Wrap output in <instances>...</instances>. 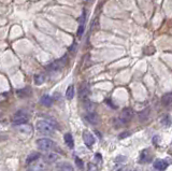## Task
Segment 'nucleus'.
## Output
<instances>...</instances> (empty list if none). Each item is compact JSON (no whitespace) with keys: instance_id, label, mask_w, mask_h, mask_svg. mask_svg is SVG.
<instances>
[{"instance_id":"nucleus-20","label":"nucleus","mask_w":172,"mask_h":171,"mask_svg":"<svg viewBox=\"0 0 172 171\" xmlns=\"http://www.w3.org/2000/svg\"><path fill=\"white\" fill-rule=\"evenodd\" d=\"M44 81H45V77L43 74L35 75V83L37 85H41L42 83H44Z\"/></svg>"},{"instance_id":"nucleus-22","label":"nucleus","mask_w":172,"mask_h":171,"mask_svg":"<svg viewBox=\"0 0 172 171\" xmlns=\"http://www.w3.org/2000/svg\"><path fill=\"white\" fill-rule=\"evenodd\" d=\"M76 166H77V168H79V169L82 170V169L84 168V163H83V162H82L81 158L76 157Z\"/></svg>"},{"instance_id":"nucleus-5","label":"nucleus","mask_w":172,"mask_h":171,"mask_svg":"<svg viewBox=\"0 0 172 171\" xmlns=\"http://www.w3.org/2000/svg\"><path fill=\"white\" fill-rule=\"evenodd\" d=\"M152 157H153V154L150 150H143L140 154L139 157V162L141 163H150L152 160Z\"/></svg>"},{"instance_id":"nucleus-7","label":"nucleus","mask_w":172,"mask_h":171,"mask_svg":"<svg viewBox=\"0 0 172 171\" xmlns=\"http://www.w3.org/2000/svg\"><path fill=\"white\" fill-rule=\"evenodd\" d=\"M85 119L91 125H96V124H98L100 122V117L96 112H88L85 115Z\"/></svg>"},{"instance_id":"nucleus-6","label":"nucleus","mask_w":172,"mask_h":171,"mask_svg":"<svg viewBox=\"0 0 172 171\" xmlns=\"http://www.w3.org/2000/svg\"><path fill=\"white\" fill-rule=\"evenodd\" d=\"M83 140H84V143L87 145V148H91V146L94 145V143H95V138H94V136L87 130L83 131Z\"/></svg>"},{"instance_id":"nucleus-25","label":"nucleus","mask_w":172,"mask_h":171,"mask_svg":"<svg viewBox=\"0 0 172 171\" xmlns=\"http://www.w3.org/2000/svg\"><path fill=\"white\" fill-rule=\"evenodd\" d=\"M128 136H130V133H128V131H125V133H120V135L118 136V138H120V139H124V138H126V137H128Z\"/></svg>"},{"instance_id":"nucleus-1","label":"nucleus","mask_w":172,"mask_h":171,"mask_svg":"<svg viewBox=\"0 0 172 171\" xmlns=\"http://www.w3.org/2000/svg\"><path fill=\"white\" fill-rule=\"evenodd\" d=\"M37 130L42 135H52L56 128V123L50 119H41L37 123Z\"/></svg>"},{"instance_id":"nucleus-21","label":"nucleus","mask_w":172,"mask_h":171,"mask_svg":"<svg viewBox=\"0 0 172 171\" xmlns=\"http://www.w3.org/2000/svg\"><path fill=\"white\" fill-rule=\"evenodd\" d=\"M84 30H85V24H80L79 28H77V31H76V35L79 38H81V37L83 36Z\"/></svg>"},{"instance_id":"nucleus-8","label":"nucleus","mask_w":172,"mask_h":171,"mask_svg":"<svg viewBox=\"0 0 172 171\" xmlns=\"http://www.w3.org/2000/svg\"><path fill=\"white\" fill-rule=\"evenodd\" d=\"M154 168L159 171H165L167 169V167H168V163H167L166 160L164 159H156L154 162Z\"/></svg>"},{"instance_id":"nucleus-17","label":"nucleus","mask_w":172,"mask_h":171,"mask_svg":"<svg viewBox=\"0 0 172 171\" xmlns=\"http://www.w3.org/2000/svg\"><path fill=\"white\" fill-rule=\"evenodd\" d=\"M39 156H40V154L39 153H31L30 155L27 157V159H26V163H27V165H30V163H35L36 160L39 158Z\"/></svg>"},{"instance_id":"nucleus-18","label":"nucleus","mask_w":172,"mask_h":171,"mask_svg":"<svg viewBox=\"0 0 172 171\" xmlns=\"http://www.w3.org/2000/svg\"><path fill=\"white\" fill-rule=\"evenodd\" d=\"M161 103H163L164 106H166V107H168L169 104H171V94L170 93L164 95L163 98H161Z\"/></svg>"},{"instance_id":"nucleus-23","label":"nucleus","mask_w":172,"mask_h":171,"mask_svg":"<svg viewBox=\"0 0 172 171\" xmlns=\"http://www.w3.org/2000/svg\"><path fill=\"white\" fill-rule=\"evenodd\" d=\"M87 171H97V166L93 163H87Z\"/></svg>"},{"instance_id":"nucleus-11","label":"nucleus","mask_w":172,"mask_h":171,"mask_svg":"<svg viewBox=\"0 0 172 171\" xmlns=\"http://www.w3.org/2000/svg\"><path fill=\"white\" fill-rule=\"evenodd\" d=\"M57 171H74L73 167L68 163H60L56 166Z\"/></svg>"},{"instance_id":"nucleus-15","label":"nucleus","mask_w":172,"mask_h":171,"mask_svg":"<svg viewBox=\"0 0 172 171\" xmlns=\"http://www.w3.org/2000/svg\"><path fill=\"white\" fill-rule=\"evenodd\" d=\"M64 139H65V142H66L68 148H74V141H73V138H72L71 133H66L64 137Z\"/></svg>"},{"instance_id":"nucleus-13","label":"nucleus","mask_w":172,"mask_h":171,"mask_svg":"<svg viewBox=\"0 0 172 171\" xmlns=\"http://www.w3.org/2000/svg\"><path fill=\"white\" fill-rule=\"evenodd\" d=\"M16 94L18 95L21 98H24V97H29L31 94H32V90H31L30 87H25V88H23V89H19L16 92Z\"/></svg>"},{"instance_id":"nucleus-19","label":"nucleus","mask_w":172,"mask_h":171,"mask_svg":"<svg viewBox=\"0 0 172 171\" xmlns=\"http://www.w3.org/2000/svg\"><path fill=\"white\" fill-rule=\"evenodd\" d=\"M66 97H67V99H69V100H71L74 97V86L73 85H70V86L67 88Z\"/></svg>"},{"instance_id":"nucleus-24","label":"nucleus","mask_w":172,"mask_h":171,"mask_svg":"<svg viewBox=\"0 0 172 171\" xmlns=\"http://www.w3.org/2000/svg\"><path fill=\"white\" fill-rule=\"evenodd\" d=\"M80 24H84V22H85V11H83V13H82L81 18L79 19Z\"/></svg>"},{"instance_id":"nucleus-4","label":"nucleus","mask_w":172,"mask_h":171,"mask_svg":"<svg viewBox=\"0 0 172 171\" xmlns=\"http://www.w3.org/2000/svg\"><path fill=\"white\" fill-rule=\"evenodd\" d=\"M28 118H29L28 115L24 113V112H17L13 117V123L15 125H23V124L27 123Z\"/></svg>"},{"instance_id":"nucleus-3","label":"nucleus","mask_w":172,"mask_h":171,"mask_svg":"<svg viewBox=\"0 0 172 171\" xmlns=\"http://www.w3.org/2000/svg\"><path fill=\"white\" fill-rule=\"evenodd\" d=\"M66 60H67V56H65V57L61 58V59L56 60L55 63H51V65L47 67L48 71H53V72H54V71H59V70L65 66V63H66Z\"/></svg>"},{"instance_id":"nucleus-12","label":"nucleus","mask_w":172,"mask_h":171,"mask_svg":"<svg viewBox=\"0 0 172 171\" xmlns=\"http://www.w3.org/2000/svg\"><path fill=\"white\" fill-rule=\"evenodd\" d=\"M132 117V110L127 108V109H124V111H123V114H122V117H120V121L123 122H128L130 118Z\"/></svg>"},{"instance_id":"nucleus-10","label":"nucleus","mask_w":172,"mask_h":171,"mask_svg":"<svg viewBox=\"0 0 172 171\" xmlns=\"http://www.w3.org/2000/svg\"><path fill=\"white\" fill-rule=\"evenodd\" d=\"M88 94H89L88 84H87V83H83V84H82V86L80 87V90H79L80 97H81V98H86Z\"/></svg>"},{"instance_id":"nucleus-16","label":"nucleus","mask_w":172,"mask_h":171,"mask_svg":"<svg viewBox=\"0 0 172 171\" xmlns=\"http://www.w3.org/2000/svg\"><path fill=\"white\" fill-rule=\"evenodd\" d=\"M44 159L47 163H54L58 159V155L56 153H48L44 156Z\"/></svg>"},{"instance_id":"nucleus-2","label":"nucleus","mask_w":172,"mask_h":171,"mask_svg":"<svg viewBox=\"0 0 172 171\" xmlns=\"http://www.w3.org/2000/svg\"><path fill=\"white\" fill-rule=\"evenodd\" d=\"M37 145L38 148L42 151H50V150H53L56 144H55V142H53L51 139L42 138V139H39L37 141Z\"/></svg>"},{"instance_id":"nucleus-14","label":"nucleus","mask_w":172,"mask_h":171,"mask_svg":"<svg viewBox=\"0 0 172 171\" xmlns=\"http://www.w3.org/2000/svg\"><path fill=\"white\" fill-rule=\"evenodd\" d=\"M40 102L41 104H43L45 107H51L53 104V98L51 96H48V95H44V96H42Z\"/></svg>"},{"instance_id":"nucleus-9","label":"nucleus","mask_w":172,"mask_h":171,"mask_svg":"<svg viewBox=\"0 0 172 171\" xmlns=\"http://www.w3.org/2000/svg\"><path fill=\"white\" fill-rule=\"evenodd\" d=\"M45 168H47L45 165H43V163H41L35 162L29 166L28 171H43V170H45Z\"/></svg>"}]
</instances>
